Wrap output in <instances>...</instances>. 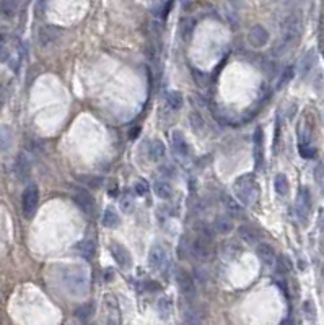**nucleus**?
Instances as JSON below:
<instances>
[{
  "mask_svg": "<svg viewBox=\"0 0 324 325\" xmlns=\"http://www.w3.org/2000/svg\"><path fill=\"white\" fill-rule=\"evenodd\" d=\"M302 28H303L302 16L298 13L288 15L282 21V24H280V39L277 46L274 47V54L282 56L288 49H292L302 36Z\"/></svg>",
  "mask_w": 324,
  "mask_h": 325,
  "instance_id": "1",
  "label": "nucleus"
},
{
  "mask_svg": "<svg viewBox=\"0 0 324 325\" xmlns=\"http://www.w3.org/2000/svg\"><path fill=\"white\" fill-rule=\"evenodd\" d=\"M64 285L67 291L75 297H83L88 293L90 288V278L88 270L82 265L67 267L64 270Z\"/></svg>",
  "mask_w": 324,
  "mask_h": 325,
  "instance_id": "2",
  "label": "nucleus"
},
{
  "mask_svg": "<svg viewBox=\"0 0 324 325\" xmlns=\"http://www.w3.org/2000/svg\"><path fill=\"white\" fill-rule=\"evenodd\" d=\"M233 190L235 195L238 198L241 205H252L254 202H258L261 195V189L254 174H243L238 179L233 182Z\"/></svg>",
  "mask_w": 324,
  "mask_h": 325,
  "instance_id": "3",
  "label": "nucleus"
},
{
  "mask_svg": "<svg viewBox=\"0 0 324 325\" xmlns=\"http://www.w3.org/2000/svg\"><path fill=\"white\" fill-rule=\"evenodd\" d=\"M39 205V189L36 184L26 186L21 195V212L26 219H31L34 216Z\"/></svg>",
  "mask_w": 324,
  "mask_h": 325,
  "instance_id": "4",
  "label": "nucleus"
},
{
  "mask_svg": "<svg viewBox=\"0 0 324 325\" xmlns=\"http://www.w3.org/2000/svg\"><path fill=\"white\" fill-rule=\"evenodd\" d=\"M311 208H313V204H311V192L308 187H302L298 190V195H296V204H295V212H296V216H298V219L302 223H306L310 218V213H311Z\"/></svg>",
  "mask_w": 324,
  "mask_h": 325,
  "instance_id": "5",
  "label": "nucleus"
},
{
  "mask_svg": "<svg viewBox=\"0 0 324 325\" xmlns=\"http://www.w3.org/2000/svg\"><path fill=\"white\" fill-rule=\"evenodd\" d=\"M214 252V241H209L204 238L196 236L191 241V256L199 262H205Z\"/></svg>",
  "mask_w": 324,
  "mask_h": 325,
  "instance_id": "6",
  "label": "nucleus"
},
{
  "mask_svg": "<svg viewBox=\"0 0 324 325\" xmlns=\"http://www.w3.org/2000/svg\"><path fill=\"white\" fill-rule=\"evenodd\" d=\"M109 252H111L112 259H114V262L122 270H130V268H132L134 260H132V256H130V252L127 251L126 245H122L119 242H111Z\"/></svg>",
  "mask_w": 324,
  "mask_h": 325,
  "instance_id": "7",
  "label": "nucleus"
},
{
  "mask_svg": "<svg viewBox=\"0 0 324 325\" xmlns=\"http://www.w3.org/2000/svg\"><path fill=\"white\" fill-rule=\"evenodd\" d=\"M176 283L181 289V293L184 294L189 301L194 299L196 297V282H194V277H192L188 270L179 268L176 271Z\"/></svg>",
  "mask_w": 324,
  "mask_h": 325,
  "instance_id": "8",
  "label": "nucleus"
},
{
  "mask_svg": "<svg viewBox=\"0 0 324 325\" xmlns=\"http://www.w3.org/2000/svg\"><path fill=\"white\" fill-rule=\"evenodd\" d=\"M72 198L75 204L80 207V210L86 215L95 213V198L91 197L90 192H86L82 187H74L72 189Z\"/></svg>",
  "mask_w": 324,
  "mask_h": 325,
  "instance_id": "9",
  "label": "nucleus"
},
{
  "mask_svg": "<svg viewBox=\"0 0 324 325\" xmlns=\"http://www.w3.org/2000/svg\"><path fill=\"white\" fill-rule=\"evenodd\" d=\"M269 38H270L269 36V31L262 24L252 26V28L249 30V33H248V42L251 44L252 47H256V49L264 47L266 44L269 42Z\"/></svg>",
  "mask_w": 324,
  "mask_h": 325,
  "instance_id": "10",
  "label": "nucleus"
},
{
  "mask_svg": "<svg viewBox=\"0 0 324 325\" xmlns=\"http://www.w3.org/2000/svg\"><path fill=\"white\" fill-rule=\"evenodd\" d=\"M210 228H212V231L215 236H228L233 230V218L230 215H218L214 218L212 224H210Z\"/></svg>",
  "mask_w": 324,
  "mask_h": 325,
  "instance_id": "11",
  "label": "nucleus"
},
{
  "mask_svg": "<svg viewBox=\"0 0 324 325\" xmlns=\"http://www.w3.org/2000/svg\"><path fill=\"white\" fill-rule=\"evenodd\" d=\"M256 254H258L259 260H261L262 263H264V265H269V267L275 265V262H277V254H275V249H274L270 244H267V242H259V244L256 245Z\"/></svg>",
  "mask_w": 324,
  "mask_h": 325,
  "instance_id": "12",
  "label": "nucleus"
},
{
  "mask_svg": "<svg viewBox=\"0 0 324 325\" xmlns=\"http://www.w3.org/2000/svg\"><path fill=\"white\" fill-rule=\"evenodd\" d=\"M15 174L21 182H26L31 176V161L25 153H20L15 160Z\"/></svg>",
  "mask_w": 324,
  "mask_h": 325,
  "instance_id": "13",
  "label": "nucleus"
},
{
  "mask_svg": "<svg viewBox=\"0 0 324 325\" xmlns=\"http://www.w3.org/2000/svg\"><path fill=\"white\" fill-rule=\"evenodd\" d=\"M166 263V251L163 245L160 244H155L152 245L150 252H148V267L158 270L161 268Z\"/></svg>",
  "mask_w": 324,
  "mask_h": 325,
  "instance_id": "14",
  "label": "nucleus"
},
{
  "mask_svg": "<svg viewBox=\"0 0 324 325\" xmlns=\"http://www.w3.org/2000/svg\"><path fill=\"white\" fill-rule=\"evenodd\" d=\"M252 142H254V161L258 168H261L262 161H264V132H262L261 127L254 130Z\"/></svg>",
  "mask_w": 324,
  "mask_h": 325,
  "instance_id": "15",
  "label": "nucleus"
},
{
  "mask_svg": "<svg viewBox=\"0 0 324 325\" xmlns=\"http://www.w3.org/2000/svg\"><path fill=\"white\" fill-rule=\"evenodd\" d=\"M238 236L241 241L248 244H256L261 239V233L252 224H241L238 228Z\"/></svg>",
  "mask_w": 324,
  "mask_h": 325,
  "instance_id": "16",
  "label": "nucleus"
},
{
  "mask_svg": "<svg viewBox=\"0 0 324 325\" xmlns=\"http://www.w3.org/2000/svg\"><path fill=\"white\" fill-rule=\"evenodd\" d=\"M13 148V130L8 126H0V153H8Z\"/></svg>",
  "mask_w": 324,
  "mask_h": 325,
  "instance_id": "17",
  "label": "nucleus"
},
{
  "mask_svg": "<svg viewBox=\"0 0 324 325\" xmlns=\"http://www.w3.org/2000/svg\"><path fill=\"white\" fill-rule=\"evenodd\" d=\"M106 307H108V325H119L121 323L119 306L114 296L111 294L106 296Z\"/></svg>",
  "mask_w": 324,
  "mask_h": 325,
  "instance_id": "18",
  "label": "nucleus"
},
{
  "mask_svg": "<svg viewBox=\"0 0 324 325\" xmlns=\"http://www.w3.org/2000/svg\"><path fill=\"white\" fill-rule=\"evenodd\" d=\"M173 146H174V152H176L179 156H189L191 153V148L188 140L184 138V135L181 134V132H173Z\"/></svg>",
  "mask_w": 324,
  "mask_h": 325,
  "instance_id": "19",
  "label": "nucleus"
},
{
  "mask_svg": "<svg viewBox=\"0 0 324 325\" xmlns=\"http://www.w3.org/2000/svg\"><path fill=\"white\" fill-rule=\"evenodd\" d=\"M77 252H78V256H80L82 259L85 260H91L95 257V254H96V244L95 241L91 239H83L77 244Z\"/></svg>",
  "mask_w": 324,
  "mask_h": 325,
  "instance_id": "20",
  "label": "nucleus"
},
{
  "mask_svg": "<svg viewBox=\"0 0 324 325\" xmlns=\"http://www.w3.org/2000/svg\"><path fill=\"white\" fill-rule=\"evenodd\" d=\"M166 146L161 140H153V142L148 145V160L152 161H160L165 158Z\"/></svg>",
  "mask_w": 324,
  "mask_h": 325,
  "instance_id": "21",
  "label": "nucleus"
},
{
  "mask_svg": "<svg viewBox=\"0 0 324 325\" xmlns=\"http://www.w3.org/2000/svg\"><path fill=\"white\" fill-rule=\"evenodd\" d=\"M59 30L54 28V26H42L39 30V42L41 46H48V44H52L57 38H59Z\"/></svg>",
  "mask_w": 324,
  "mask_h": 325,
  "instance_id": "22",
  "label": "nucleus"
},
{
  "mask_svg": "<svg viewBox=\"0 0 324 325\" xmlns=\"http://www.w3.org/2000/svg\"><path fill=\"white\" fill-rule=\"evenodd\" d=\"M153 190H155V194L163 200H168L173 195V187L170 186V182L165 181V179L155 181L153 182Z\"/></svg>",
  "mask_w": 324,
  "mask_h": 325,
  "instance_id": "23",
  "label": "nucleus"
},
{
  "mask_svg": "<svg viewBox=\"0 0 324 325\" xmlns=\"http://www.w3.org/2000/svg\"><path fill=\"white\" fill-rule=\"evenodd\" d=\"M166 104H168L173 111H178L184 106V96L176 90H171V91L166 93Z\"/></svg>",
  "mask_w": 324,
  "mask_h": 325,
  "instance_id": "24",
  "label": "nucleus"
},
{
  "mask_svg": "<svg viewBox=\"0 0 324 325\" xmlns=\"http://www.w3.org/2000/svg\"><path fill=\"white\" fill-rule=\"evenodd\" d=\"M274 189L280 197H287L288 192H290V184L285 174H277L274 179Z\"/></svg>",
  "mask_w": 324,
  "mask_h": 325,
  "instance_id": "25",
  "label": "nucleus"
},
{
  "mask_svg": "<svg viewBox=\"0 0 324 325\" xmlns=\"http://www.w3.org/2000/svg\"><path fill=\"white\" fill-rule=\"evenodd\" d=\"M121 224V216L114 208H106L103 213V226L106 228H118Z\"/></svg>",
  "mask_w": 324,
  "mask_h": 325,
  "instance_id": "26",
  "label": "nucleus"
},
{
  "mask_svg": "<svg viewBox=\"0 0 324 325\" xmlns=\"http://www.w3.org/2000/svg\"><path fill=\"white\" fill-rule=\"evenodd\" d=\"M314 62H316V52L311 49L303 56L302 62H300V73H302V77H305L306 73L310 72V70L313 68V65H314Z\"/></svg>",
  "mask_w": 324,
  "mask_h": 325,
  "instance_id": "27",
  "label": "nucleus"
},
{
  "mask_svg": "<svg viewBox=\"0 0 324 325\" xmlns=\"http://www.w3.org/2000/svg\"><path fill=\"white\" fill-rule=\"evenodd\" d=\"M95 311H96L95 303L90 301V303H85V304H82L80 307H78V309L75 311V315L80 320H88L95 315Z\"/></svg>",
  "mask_w": 324,
  "mask_h": 325,
  "instance_id": "28",
  "label": "nucleus"
},
{
  "mask_svg": "<svg viewBox=\"0 0 324 325\" xmlns=\"http://www.w3.org/2000/svg\"><path fill=\"white\" fill-rule=\"evenodd\" d=\"M16 13V0H0V15L5 18H13Z\"/></svg>",
  "mask_w": 324,
  "mask_h": 325,
  "instance_id": "29",
  "label": "nucleus"
},
{
  "mask_svg": "<svg viewBox=\"0 0 324 325\" xmlns=\"http://www.w3.org/2000/svg\"><path fill=\"white\" fill-rule=\"evenodd\" d=\"M240 252H241V247L236 241H226L222 245V254L225 259H233L235 256H238Z\"/></svg>",
  "mask_w": 324,
  "mask_h": 325,
  "instance_id": "30",
  "label": "nucleus"
},
{
  "mask_svg": "<svg viewBox=\"0 0 324 325\" xmlns=\"http://www.w3.org/2000/svg\"><path fill=\"white\" fill-rule=\"evenodd\" d=\"M77 179L80 181L83 186L86 187H91V189H98L101 187V184H103V178H100V176H77Z\"/></svg>",
  "mask_w": 324,
  "mask_h": 325,
  "instance_id": "31",
  "label": "nucleus"
},
{
  "mask_svg": "<svg viewBox=\"0 0 324 325\" xmlns=\"http://www.w3.org/2000/svg\"><path fill=\"white\" fill-rule=\"evenodd\" d=\"M293 75H295V68L292 65L285 67L282 70V73H280V77H279V82H277V88H279V90H282L284 86H287L288 83H290Z\"/></svg>",
  "mask_w": 324,
  "mask_h": 325,
  "instance_id": "32",
  "label": "nucleus"
},
{
  "mask_svg": "<svg viewBox=\"0 0 324 325\" xmlns=\"http://www.w3.org/2000/svg\"><path fill=\"white\" fill-rule=\"evenodd\" d=\"M223 202H225V207H226V210H228V215H232V218H240L243 215L240 202H235L232 197H226Z\"/></svg>",
  "mask_w": 324,
  "mask_h": 325,
  "instance_id": "33",
  "label": "nucleus"
},
{
  "mask_svg": "<svg viewBox=\"0 0 324 325\" xmlns=\"http://www.w3.org/2000/svg\"><path fill=\"white\" fill-rule=\"evenodd\" d=\"M196 233L199 238H204V239H209V241H214V231H212V228H210V224L207 223H202V221H199L196 224Z\"/></svg>",
  "mask_w": 324,
  "mask_h": 325,
  "instance_id": "34",
  "label": "nucleus"
},
{
  "mask_svg": "<svg viewBox=\"0 0 324 325\" xmlns=\"http://www.w3.org/2000/svg\"><path fill=\"white\" fill-rule=\"evenodd\" d=\"M189 124H191L192 130H194L197 135L202 134V130H204V120H202V117H200L197 112H191V116H189Z\"/></svg>",
  "mask_w": 324,
  "mask_h": 325,
  "instance_id": "35",
  "label": "nucleus"
},
{
  "mask_svg": "<svg viewBox=\"0 0 324 325\" xmlns=\"http://www.w3.org/2000/svg\"><path fill=\"white\" fill-rule=\"evenodd\" d=\"M158 311H160L161 317H168L170 312H171V303H170V299H166V297H161V299L158 301Z\"/></svg>",
  "mask_w": 324,
  "mask_h": 325,
  "instance_id": "36",
  "label": "nucleus"
},
{
  "mask_svg": "<svg viewBox=\"0 0 324 325\" xmlns=\"http://www.w3.org/2000/svg\"><path fill=\"white\" fill-rule=\"evenodd\" d=\"M132 205H134V198L130 197L129 192H126V194L122 195V198H121V208L124 210V212L130 213V212H132Z\"/></svg>",
  "mask_w": 324,
  "mask_h": 325,
  "instance_id": "37",
  "label": "nucleus"
},
{
  "mask_svg": "<svg viewBox=\"0 0 324 325\" xmlns=\"http://www.w3.org/2000/svg\"><path fill=\"white\" fill-rule=\"evenodd\" d=\"M134 190H135L137 195H145L147 192L150 190V186L147 184V181L140 179V181H135V184H134Z\"/></svg>",
  "mask_w": 324,
  "mask_h": 325,
  "instance_id": "38",
  "label": "nucleus"
},
{
  "mask_svg": "<svg viewBox=\"0 0 324 325\" xmlns=\"http://www.w3.org/2000/svg\"><path fill=\"white\" fill-rule=\"evenodd\" d=\"M298 152L303 158H306V160H310V158H313L314 155H316V152H314V148L308 143V145H298Z\"/></svg>",
  "mask_w": 324,
  "mask_h": 325,
  "instance_id": "39",
  "label": "nucleus"
},
{
  "mask_svg": "<svg viewBox=\"0 0 324 325\" xmlns=\"http://www.w3.org/2000/svg\"><path fill=\"white\" fill-rule=\"evenodd\" d=\"M192 28H194V21H192V20H182V23H181V34L184 38H188L189 34L192 33Z\"/></svg>",
  "mask_w": 324,
  "mask_h": 325,
  "instance_id": "40",
  "label": "nucleus"
},
{
  "mask_svg": "<svg viewBox=\"0 0 324 325\" xmlns=\"http://www.w3.org/2000/svg\"><path fill=\"white\" fill-rule=\"evenodd\" d=\"M186 325H202L199 314L196 311H191V312L186 314Z\"/></svg>",
  "mask_w": 324,
  "mask_h": 325,
  "instance_id": "41",
  "label": "nucleus"
},
{
  "mask_svg": "<svg viewBox=\"0 0 324 325\" xmlns=\"http://www.w3.org/2000/svg\"><path fill=\"white\" fill-rule=\"evenodd\" d=\"M314 176H316V181L319 184L324 182V164H318L316 166V171H314Z\"/></svg>",
  "mask_w": 324,
  "mask_h": 325,
  "instance_id": "42",
  "label": "nucleus"
},
{
  "mask_svg": "<svg viewBox=\"0 0 324 325\" xmlns=\"http://www.w3.org/2000/svg\"><path fill=\"white\" fill-rule=\"evenodd\" d=\"M305 312H306V317L314 319V306L311 304V301L305 303Z\"/></svg>",
  "mask_w": 324,
  "mask_h": 325,
  "instance_id": "43",
  "label": "nucleus"
},
{
  "mask_svg": "<svg viewBox=\"0 0 324 325\" xmlns=\"http://www.w3.org/2000/svg\"><path fill=\"white\" fill-rule=\"evenodd\" d=\"M145 288L148 289V291H158V289H160V285L155 283V282H145Z\"/></svg>",
  "mask_w": 324,
  "mask_h": 325,
  "instance_id": "44",
  "label": "nucleus"
},
{
  "mask_svg": "<svg viewBox=\"0 0 324 325\" xmlns=\"http://www.w3.org/2000/svg\"><path fill=\"white\" fill-rule=\"evenodd\" d=\"M280 325H293V322H292V319H285Z\"/></svg>",
  "mask_w": 324,
  "mask_h": 325,
  "instance_id": "45",
  "label": "nucleus"
},
{
  "mask_svg": "<svg viewBox=\"0 0 324 325\" xmlns=\"http://www.w3.org/2000/svg\"><path fill=\"white\" fill-rule=\"evenodd\" d=\"M321 192H322V195H324V182L321 184Z\"/></svg>",
  "mask_w": 324,
  "mask_h": 325,
  "instance_id": "46",
  "label": "nucleus"
}]
</instances>
